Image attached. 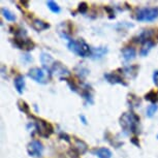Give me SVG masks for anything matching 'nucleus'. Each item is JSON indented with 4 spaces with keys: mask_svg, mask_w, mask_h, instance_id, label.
Listing matches in <instances>:
<instances>
[{
    "mask_svg": "<svg viewBox=\"0 0 158 158\" xmlns=\"http://www.w3.org/2000/svg\"><path fill=\"white\" fill-rule=\"evenodd\" d=\"M92 154H94L95 156H97L98 158H112L113 153L109 148H96L94 150H92Z\"/></svg>",
    "mask_w": 158,
    "mask_h": 158,
    "instance_id": "nucleus-13",
    "label": "nucleus"
},
{
    "mask_svg": "<svg viewBox=\"0 0 158 158\" xmlns=\"http://www.w3.org/2000/svg\"><path fill=\"white\" fill-rule=\"evenodd\" d=\"M40 62H41V64H43L44 69H46L47 71H49V73H51V70H52V68H53V66H54L56 61L54 60V58H53L50 54H48V53H41Z\"/></svg>",
    "mask_w": 158,
    "mask_h": 158,
    "instance_id": "nucleus-9",
    "label": "nucleus"
},
{
    "mask_svg": "<svg viewBox=\"0 0 158 158\" xmlns=\"http://www.w3.org/2000/svg\"><path fill=\"white\" fill-rule=\"evenodd\" d=\"M138 69L139 67L138 66H128V67H125L123 69H120L123 71V73L125 76H127L128 77H130V79H135V76L132 74V73L135 74H138Z\"/></svg>",
    "mask_w": 158,
    "mask_h": 158,
    "instance_id": "nucleus-19",
    "label": "nucleus"
},
{
    "mask_svg": "<svg viewBox=\"0 0 158 158\" xmlns=\"http://www.w3.org/2000/svg\"><path fill=\"white\" fill-rule=\"evenodd\" d=\"M138 139H136V138H132V139H131V143H132V144H135V145H136L138 147H139V143Z\"/></svg>",
    "mask_w": 158,
    "mask_h": 158,
    "instance_id": "nucleus-31",
    "label": "nucleus"
},
{
    "mask_svg": "<svg viewBox=\"0 0 158 158\" xmlns=\"http://www.w3.org/2000/svg\"><path fill=\"white\" fill-rule=\"evenodd\" d=\"M104 79L108 81L110 84H113V85H116V84H119V85H122L124 87L127 86V83L124 82V80L119 76L117 73H104Z\"/></svg>",
    "mask_w": 158,
    "mask_h": 158,
    "instance_id": "nucleus-11",
    "label": "nucleus"
},
{
    "mask_svg": "<svg viewBox=\"0 0 158 158\" xmlns=\"http://www.w3.org/2000/svg\"><path fill=\"white\" fill-rule=\"evenodd\" d=\"M14 43L19 49L25 50V51H31V50H33L35 47V44L33 41L27 37H15Z\"/></svg>",
    "mask_w": 158,
    "mask_h": 158,
    "instance_id": "nucleus-8",
    "label": "nucleus"
},
{
    "mask_svg": "<svg viewBox=\"0 0 158 158\" xmlns=\"http://www.w3.org/2000/svg\"><path fill=\"white\" fill-rule=\"evenodd\" d=\"M67 48L70 52L80 57H88L91 56V48L84 40H70L68 41Z\"/></svg>",
    "mask_w": 158,
    "mask_h": 158,
    "instance_id": "nucleus-2",
    "label": "nucleus"
},
{
    "mask_svg": "<svg viewBox=\"0 0 158 158\" xmlns=\"http://www.w3.org/2000/svg\"><path fill=\"white\" fill-rule=\"evenodd\" d=\"M106 53H108V48L106 47L95 48V49L91 50V58L94 59V60H96V59H101L106 56Z\"/></svg>",
    "mask_w": 158,
    "mask_h": 158,
    "instance_id": "nucleus-15",
    "label": "nucleus"
},
{
    "mask_svg": "<svg viewBox=\"0 0 158 158\" xmlns=\"http://www.w3.org/2000/svg\"><path fill=\"white\" fill-rule=\"evenodd\" d=\"M65 81L67 82V84H68V86L70 87L71 91H73V92H77V91H79V90H77V89H79V87H77V85L76 84V83H74L73 80H71V79H66Z\"/></svg>",
    "mask_w": 158,
    "mask_h": 158,
    "instance_id": "nucleus-27",
    "label": "nucleus"
},
{
    "mask_svg": "<svg viewBox=\"0 0 158 158\" xmlns=\"http://www.w3.org/2000/svg\"><path fill=\"white\" fill-rule=\"evenodd\" d=\"M1 14H2V16H3L7 21H10V22H15L17 19L16 16H15L10 10H8L7 8H1Z\"/></svg>",
    "mask_w": 158,
    "mask_h": 158,
    "instance_id": "nucleus-24",
    "label": "nucleus"
},
{
    "mask_svg": "<svg viewBox=\"0 0 158 158\" xmlns=\"http://www.w3.org/2000/svg\"><path fill=\"white\" fill-rule=\"evenodd\" d=\"M49 71L40 67H33L28 71L27 76L40 84H47L49 82Z\"/></svg>",
    "mask_w": 158,
    "mask_h": 158,
    "instance_id": "nucleus-5",
    "label": "nucleus"
},
{
    "mask_svg": "<svg viewBox=\"0 0 158 158\" xmlns=\"http://www.w3.org/2000/svg\"><path fill=\"white\" fill-rule=\"evenodd\" d=\"M157 37H158V30H157Z\"/></svg>",
    "mask_w": 158,
    "mask_h": 158,
    "instance_id": "nucleus-33",
    "label": "nucleus"
},
{
    "mask_svg": "<svg viewBox=\"0 0 158 158\" xmlns=\"http://www.w3.org/2000/svg\"><path fill=\"white\" fill-rule=\"evenodd\" d=\"M153 35V31L152 30H145V31H143L141 34L138 36V41H147V40H151L150 38L151 36Z\"/></svg>",
    "mask_w": 158,
    "mask_h": 158,
    "instance_id": "nucleus-22",
    "label": "nucleus"
},
{
    "mask_svg": "<svg viewBox=\"0 0 158 158\" xmlns=\"http://www.w3.org/2000/svg\"><path fill=\"white\" fill-rule=\"evenodd\" d=\"M145 99L152 102V104H156V102H158V92L154 90L148 92L145 95Z\"/></svg>",
    "mask_w": 158,
    "mask_h": 158,
    "instance_id": "nucleus-20",
    "label": "nucleus"
},
{
    "mask_svg": "<svg viewBox=\"0 0 158 158\" xmlns=\"http://www.w3.org/2000/svg\"><path fill=\"white\" fill-rule=\"evenodd\" d=\"M80 119H81V120L83 121V123H84V124H87V120H86V118L83 115L80 116Z\"/></svg>",
    "mask_w": 158,
    "mask_h": 158,
    "instance_id": "nucleus-32",
    "label": "nucleus"
},
{
    "mask_svg": "<svg viewBox=\"0 0 158 158\" xmlns=\"http://www.w3.org/2000/svg\"><path fill=\"white\" fill-rule=\"evenodd\" d=\"M51 73H52L53 76L59 77L60 80H66L68 79V77L70 76V71L67 69V67L57 61L55 62L54 66H53L52 70H51Z\"/></svg>",
    "mask_w": 158,
    "mask_h": 158,
    "instance_id": "nucleus-6",
    "label": "nucleus"
},
{
    "mask_svg": "<svg viewBox=\"0 0 158 158\" xmlns=\"http://www.w3.org/2000/svg\"><path fill=\"white\" fill-rule=\"evenodd\" d=\"M77 10H79V13H81V14H86L88 10V4L86 3V2H81V3L79 4Z\"/></svg>",
    "mask_w": 158,
    "mask_h": 158,
    "instance_id": "nucleus-28",
    "label": "nucleus"
},
{
    "mask_svg": "<svg viewBox=\"0 0 158 158\" xmlns=\"http://www.w3.org/2000/svg\"><path fill=\"white\" fill-rule=\"evenodd\" d=\"M32 27L35 29L36 31H43V30H47V29L50 28V24L44 22V21L40 20V19H34L32 21Z\"/></svg>",
    "mask_w": 158,
    "mask_h": 158,
    "instance_id": "nucleus-16",
    "label": "nucleus"
},
{
    "mask_svg": "<svg viewBox=\"0 0 158 158\" xmlns=\"http://www.w3.org/2000/svg\"><path fill=\"white\" fill-rule=\"evenodd\" d=\"M158 18V7H144L136 11L135 19L139 22H152Z\"/></svg>",
    "mask_w": 158,
    "mask_h": 158,
    "instance_id": "nucleus-4",
    "label": "nucleus"
},
{
    "mask_svg": "<svg viewBox=\"0 0 158 158\" xmlns=\"http://www.w3.org/2000/svg\"><path fill=\"white\" fill-rule=\"evenodd\" d=\"M73 151L76 152L77 155H83L88 151V145L86 144L84 141H82V139H80L77 138H73Z\"/></svg>",
    "mask_w": 158,
    "mask_h": 158,
    "instance_id": "nucleus-10",
    "label": "nucleus"
},
{
    "mask_svg": "<svg viewBox=\"0 0 158 158\" xmlns=\"http://www.w3.org/2000/svg\"><path fill=\"white\" fill-rule=\"evenodd\" d=\"M139 118L133 112L124 113L120 118V125L125 131V133H139Z\"/></svg>",
    "mask_w": 158,
    "mask_h": 158,
    "instance_id": "nucleus-1",
    "label": "nucleus"
},
{
    "mask_svg": "<svg viewBox=\"0 0 158 158\" xmlns=\"http://www.w3.org/2000/svg\"><path fill=\"white\" fill-rule=\"evenodd\" d=\"M155 43L153 40H147L145 41L144 44H143V46L141 48V56L143 57H145V56H147L149 54V52L152 50V48L154 47Z\"/></svg>",
    "mask_w": 158,
    "mask_h": 158,
    "instance_id": "nucleus-18",
    "label": "nucleus"
},
{
    "mask_svg": "<svg viewBox=\"0 0 158 158\" xmlns=\"http://www.w3.org/2000/svg\"><path fill=\"white\" fill-rule=\"evenodd\" d=\"M153 82H154L155 86L158 87V70L154 71V73H153Z\"/></svg>",
    "mask_w": 158,
    "mask_h": 158,
    "instance_id": "nucleus-29",
    "label": "nucleus"
},
{
    "mask_svg": "<svg viewBox=\"0 0 158 158\" xmlns=\"http://www.w3.org/2000/svg\"><path fill=\"white\" fill-rule=\"evenodd\" d=\"M43 151L44 146L37 139H33L27 145V152L32 157H40L41 154H43Z\"/></svg>",
    "mask_w": 158,
    "mask_h": 158,
    "instance_id": "nucleus-7",
    "label": "nucleus"
},
{
    "mask_svg": "<svg viewBox=\"0 0 158 158\" xmlns=\"http://www.w3.org/2000/svg\"><path fill=\"white\" fill-rule=\"evenodd\" d=\"M74 70H76L77 74L79 76L81 79H85L86 77H87V74L89 73V70L87 69L86 67H84L83 65H77V66L74 68Z\"/></svg>",
    "mask_w": 158,
    "mask_h": 158,
    "instance_id": "nucleus-21",
    "label": "nucleus"
},
{
    "mask_svg": "<svg viewBox=\"0 0 158 158\" xmlns=\"http://www.w3.org/2000/svg\"><path fill=\"white\" fill-rule=\"evenodd\" d=\"M14 84H15V88L16 90L18 91L19 94H23L24 90H25V79L22 74H19L18 77H16L14 81Z\"/></svg>",
    "mask_w": 158,
    "mask_h": 158,
    "instance_id": "nucleus-17",
    "label": "nucleus"
},
{
    "mask_svg": "<svg viewBox=\"0 0 158 158\" xmlns=\"http://www.w3.org/2000/svg\"><path fill=\"white\" fill-rule=\"evenodd\" d=\"M47 6L49 7V10L52 11V13H54V14H59L61 11L60 6H59V5L56 3L55 1H52V0L47 1Z\"/></svg>",
    "mask_w": 158,
    "mask_h": 158,
    "instance_id": "nucleus-23",
    "label": "nucleus"
},
{
    "mask_svg": "<svg viewBox=\"0 0 158 158\" xmlns=\"http://www.w3.org/2000/svg\"><path fill=\"white\" fill-rule=\"evenodd\" d=\"M122 57L125 61H131L135 58L136 56V51L135 48L132 47H125L121 50Z\"/></svg>",
    "mask_w": 158,
    "mask_h": 158,
    "instance_id": "nucleus-12",
    "label": "nucleus"
},
{
    "mask_svg": "<svg viewBox=\"0 0 158 158\" xmlns=\"http://www.w3.org/2000/svg\"><path fill=\"white\" fill-rule=\"evenodd\" d=\"M18 106H19V110L21 112L25 113V114L29 115V113H30V108H29V106L27 104V102L24 100H19L18 101Z\"/></svg>",
    "mask_w": 158,
    "mask_h": 158,
    "instance_id": "nucleus-25",
    "label": "nucleus"
},
{
    "mask_svg": "<svg viewBox=\"0 0 158 158\" xmlns=\"http://www.w3.org/2000/svg\"><path fill=\"white\" fill-rule=\"evenodd\" d=\"M81 95L83 96V98L86 100L87 103H90L92 104L93 103V93H92V90H91V87L88 85H84L82 88V91L80 92Z\"/></svg>",
    "mask_w": 158,
    "mask_h": 158,
    "instance_id": "nucleus-14",
    "label": "nucleus"
},
{
    "mask_svg": "<svg viewBox=\"0 0 158 158\" xmlns=\"http://www.w3.org/2000/svg\"><path fill=\"white\" fill-rule=\"evenodd\" d=\"M156 138H157V139H158V135H157V136H156Z\"/></svg>",
    "mask_w": 158,
    "mask_h": 158,
    "instance_id": "nucleus-34",
    "label": "nucleus"
},
{
    "mask_svg": "<svg viewBox=\"0 0 158 158\" xmlns=\"http://www.w3.org/2000/svg\"><path fill=\"white\" fill-rule=\"evenodd\" d=\"M32 119H34V125H35V128H36V131L37 133L40 135V136L41 138H44V139H48L50 138L51 135L54 132V128H53L52 124L49 123V122L43 120L40 118H36L34 116H30Z\"/></svg>",
    "mask_w": 158,
    "mask_h": 158,
    "instance_id": "nucleus-3",
    "label": "nucleus"
},
{
    "mask_svg": "<svg viewBox=\"0 0 158 158\" xmlns=\"http://www.w3.org/2000/svg\"><path fill=\"white\" fill-rule=\"evenodd\" d=\"M158 111V106L157 104H151L150 106H148L147 111H146V114H147V117L152 118L155 115V113Z\"/></svg>",
    "mask_w": 158,
    "mask_h": 158,
    "instance_id": "nucleus-26",
    "label": "nucleus"
},
{
    "mask_svg": "<svg viewBox=\"0 0 158 158\" xmlns=\"http://www.w3.org/2000/svg\"><path fill=\"white\" fill-rule=\"evenodd\" d=\"M60 139H65L67 143H70V138H69V135H67L66 133H63V132H61L60 133Z\"/></svg>",
    "mask_w": 158,
    "mask_h": 158,
    "instance_id": "nucleus-30",
    "label": "nucleus"
}]
</instances>
